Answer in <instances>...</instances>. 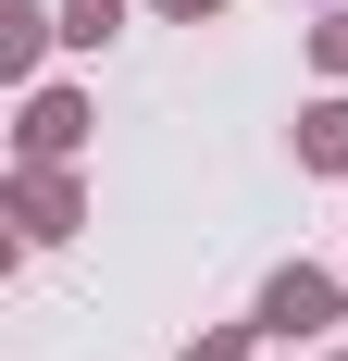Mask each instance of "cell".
<instances>
[{"label":"cell","mask_w":348,"mask_h":361,"mask_svg":"<svg viewBox=\"0 0 348 361\" xmlns=\"http://www.w3.org/2000/svg\"><path fill=\"white\" fill-rule=\"evenodd\" d=\"M87 149V100L75 87H25V112H13V162H75Z\"/></svg>","instance_id":"3957f363"},{"label":"cell","mask_w":348,"mask_h":361,"mask_svg":"<svg viewBox=\"0 0 348 361\" xmlns=\"http://www.w3.org/2000/svg\"><path fill=\"white\" fill-rule=\"evenodd\" d=\"M63 37V13H37V0H0V75H37V50Z\"/></svg>","instance_id":"277c9868"},{"label":"cell","mask_w":348,"mask_h":361,"mask_svg":"<svg viewBox=\"0 0 348 361\" xmlns=\"http://www.w3.org/2000/svg\"><path fill=\"white\" fill-rule=\"evenodd\" d=\"M249 336H261V312H249V324H211V336H199L187 361H249Z\"/></svg>","instance_id":"52a82bcc"},{"label":"cell","mask_w":348,"mask_h":361,"mask_svg":"<svg viewBox=\"0 0 348 361\" xmlns=\"http://www.w3.org/2000/svg\"><path fill=\"white\" fill-rule=\"evenodd\" d=\"M299 162H311V175H348V100H311V112H299Z\"/></svg>","instance_id":"5b68a950"},{"label":"cell","mask_w":348,"mask_h":361,"mask_svg":"<svg viewBox=\"0 0 348 361\" xmlns=\"http://www.w3.org/2000/svg\"><path fill=\"white\" fill-rule=\"evenodd\" d=\"M348 312V274H311V262H286L274 287H261V336H286V349H299V336H323Z\"/></svg>","instance_id":"7a4b0ae2"},{"label":"cell","mask_w":348,"mask_h":361,"mask_svg":"<svg viewBox=\"0 0 348 361\" xmlns=\"http://www.w3.org/2000/svg\"><path fill=\"white\" fill-rule=\"evenodd\" d=\"M336 361H348V349H336Z\"/></svg>","instance_id":"30bf717a"},{"label":"cell","mask_w":348,"mask_h":361,"mask_svg":"<svg viewBox=\"0 0 348 361\" xmlns=\"http://www.w3.org/2000/svg\"><path fill=\"white\" fill-rule=\"evenodd\" d=\"M311 63H323V75H348V0H336V13L311 25Z\"/></svg>","instance_id":"ba28073f"},{"label":"cell","mask_w":348,"mask_h":361,"mask_svg":"<svg viewBox=\"0 0 348 361\" xmlns=\"http://www.w3.org/2000/svg\"><path fill=\"white\" fill-rule=\"evenodd\" d=\"M162 13H174V25H211V13H224V0H162Z\"/></svg>","instance_id":"9c48e42d"},{"label":"cell","mask_w":348,"mask_h":361,"mask_svg":"<svg viewBox=\"0 0 348 361\" xmlns=\"http://www.w3.org/2000/svg\"><path fill=\"white\" fill-rule=\"evenodd\" d=\"M0 212H13V237H25V250H50V237H75V224H87V200H75V175H63V162H13Z\"/></svg>","instance_id":"6da1fadb"},{"label":"cell","mask_w":348,"mask_h":361,"mask_svg":"<svg viewBox=\"0 0 348 361\" xmlns=\"http://www.w3.org/2000/svg\"><path fill=\"white\" fill-rule=\"evenodd\" d=\"M112 25H125V0H63V37H75V50H100Z\"/></svg>","instance_id":"8992f818"}]
</instances>
